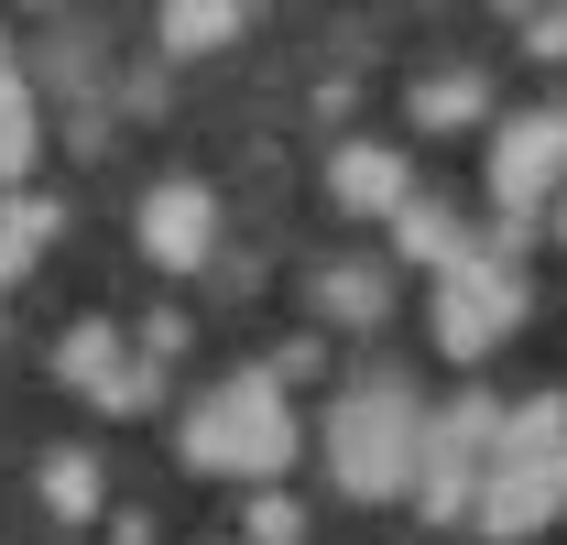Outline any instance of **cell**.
Returning a JSON list of instances; mask_svg holds the SVG:
<instances>
[{"label": "cell", "mask_w": 567, "mask_h": 545, "mask_svg": "<svg viewBox=\"0 0 567 545\" xmlns=\"http://www.w3.org/2000/svg\"><path fill=\"white\" fill-rule=\"evenodd\" d=\"M481 110H492L481 66H436V76H415V121H425V132H458V121H481Z\"/></svg>", "instance_id": "cell-11"}, {"label": "cell", "mask_w": 567, "mask_h": 545, "mask_svg": "<svg viewBox=\"0 0 567 545\" xmlns=\"http://www.w3.org/2000/svg\"><path fill=\"white\" fill-rule=\"evenodd\" d=\"M557 513H567V448H557V459H492L470 524H492L502 545H524V535H546Z\"/></svg>", "instance_id": "cell-5"}, {"label": "cell", "mask_w": 567, "mask_h": 545, "mask_svg": "<svg viewBox=\"0 0 567 545\" xmlns=\"http://www.w3.org/2000/svg\"><path fill=\"white\" fill-rule=\"evenodd\" d=\"M33 153H44V110H33V88L0 66V186L11 175H33Z\"/></svg>", "instance_id": "cell-13"}, {"label": "cell", "mask_w": 567, "mask_h": 545, "mask_svg": "<svg viewBox=\"0 0 567 545\" xmlns=\"http://www.w3.org/2000/svg\"><path fill=\"white\" fill-rule=\"evenodd\" d=\"M306 295H317V317H328V328H382V317H393V284H382L371 263H328Z\"/></svg>", "instance_id": "cell-9"}, {"label": "cell", "mask_w": 567, "mask_h": 545, "mask_svg": "<svg viewBox=\"0 0 567 545\" xmlns=\"http://www.w3.org/2000/svg\"><path fill=\"white\" fill-rule=\"evenodd\" d=\"M251 545H306V513H295L284 491H262V502H251Z\"/></svg>", "instance_id": "cell-17"}, {"label": "cell", "mask_w": 567, "mask_h": 545, "mask_svg": "<svg viewBox=\"0 0 567 545\" xmlns=\"http://www.w3.org/2000/svg\"><path fill=\"white\" fill-rule=\"evenodd\" d=\"M0 66H11V55H0Z\"/></svg>", "instance_id": "cell-21"}, {"label": "cell", "mask_w": 567, "mask_h": 545, "mask_svg": "<svg viewBox=\"0 0 567 545\" xmlns=\"http://www.w3.org/2000/svg\"><path fill=\"white\" fill-rule=\"evenodd\" d=\"M44 502H55L66 524H87V513H99V459H76V448H55V459H44Z\"/></svg>", "instance_id": "cell-16"}, {"label": "cell", "mask_w": 567, "mask_h": 545, "mask_svg": "<svg viewBox=\"0 0 567 545\" xmlns=\"http://www.w3.org/2000/svg\"><path fill=\"white\" fill-rule=\"evenodd\" d=\"M142 251H153L164 272H197L218 251V197L197 186V175H164V186L142 197Z\"/></svg>", "instance_id": "cell-6"}, {"label": "cell", "mask_w": 567, "mask_h": 545, "mask_svg": "<svg viewBox=\"0 0 567 545\" xmlns=\"http://www.w3.org/2000/svg\"><path fill=\"white\" fill-rule=\"evenodd\" d=\"M415 459H425L415 382H360L328 404V480L350 502H415Z\"/></svg>", "instance_id": "cell-1"}, {"label": "cell", "mask_w": 567, "mask_h": 545, "mask_svg": "<svg viewBox=\"0 0 567 545\" xmlns=\"http://www.w3.org/2000/svg\"><path fill=\"white\" fill-rule=\"evenodd\" d=\"M55 218H66L55 197H22V207H0V284L44 263V240H55Z\"/></svg>", "instance_id": "cell-15"}, {"label": "cell", "mask_w": 567, "mask_h": 545, "mask_svg": "<svg viewBox=\"0 0 567 545\" xmlns=\"http://www.w3.org/2000/svg\"><path fill=\"white\" fill-rule=\"evenodd\" d=\"M557 448H567V393H535V404L502 414V448H492V459H557Z\"/></svg>", "instance_id": "cell-14"}, {"label": "cell", "mask_w": 567, "mask_h": 545, "mask_svg": "<svg viewBox=\"0 0 567 545\" xmlns=\"http://www.w3.org/2000/svg\"><path fill=\"white\" fill-rule=\"evenodd\" d=\"M240 22H251V11H229V0H175V11H164L153 33H164V55H218V44H229Z\"/></svg>", "instance_id": "cell-12"}, {"label": "cell", "mask_w": 567, "mask_h": 545, "mask_svg": "<svg viewBox=\"0 0 567 545\" xmlns=\"http://www.w3.org/2000/svg\"><path fill=\"white\" fill-rule=\"evenodd\" d=\"M513 328H524V284L502 263L470 251L458 272H436V349H447V360H481V349H502Z\"/></svg>", "instance_id": "cell-4"}, {"label": "cell", "mask_w": 567, "mask_h": 545, "mask_svg": "<svg viewBox=\"0 0 567 545\" xmlns=\"http://www.w3.org/2000/svg\"><path fill=\"white\" fill-rule=\"evenodd\" d=\"M55 371H66L76 382V404H99V414H132V339H121V328H110V317H87V328H66V339H55Z\"/></svg>", "instance_id": "cell-7"}, {"label": "cell", "mask_w": 567, "mask_h": 545, "mask_svg": "<svg viewBox=\"0 0 567 545\" xmlns=\"http://www.w3.org/2000/svg\"><path fill=\"white\" fill-rule=\"evenodd\" d=\"M393 240H404V263H425V272H458V263H470L458 207H436V197H404V207H393Z\"/></svg>", "instance_id": "cell-10"}, {"label": "cell", "mask_w": 567, "mask_h": 545, "mask_svg": "<svg viewBox=\"0 0 567 545\" xmlns=\"http://www.w3.org/2000/svg\"><path fill=\"white\" fill-rule=\"evenodd\" d=\"M121 545H142V524H121Z\"/></svg>", "instance_id": "cell-19"}, {"label": "cell", "mask_w": 567, "mask_h": 545, "mask_svg": "<svg viewBox=\"0 0 567 545\" xmlns=\"http://www.w3.org/2000/svg\"><path fill=\"white\" fill-rule=\"evenodd\" d=\"M557 240H567V197H557Z\"/></svg>", "instance_id": "cell-20"}, {"label": "cell", "mask_w": 567, "mask_h": 545, "mask_svg": "<svg viewBox=\"0 0 567 545\" xmlns=\"http://www.w3.org/2000/svg\"><path fill=\"white\" fill-rule=\"evenodd\" d=\"M524 55H546V66H567V11H524Z\"/></svg>", "instance_id": "cell-18"}, {"label": "cell", "mask_w": 567, "mask_h": 545, "mask_svg": "<svg viewBox=\"0 0 567 545\" xmlns=\"http://www.w3.org/2000/svg\"><path fill=\"white\" fill-rule=\"evenodd\" d=\"M175 448L208 480H274L295 459V404H284L274 371H229L218 393H197V414L175 425Z\"/></svg>", "instance_id": "cell-2"}, {"label": "cell", "mask_w": 567, "mask_h": 545, "mask_svg": "<svg viewBox=\"0 0 567 545\" xmlns=\"http://www.w3.org/2000/svg\"><path fill=\"white\" fill-rule=\"evenodd\" d=\"M328 197L350 207V218H393V207L415 197V175H404V153H393V142H339Z\"/></svg>", "instance_id": "cell-8"}, {"label": "cell", "mask_w": 567, "mask_h": 545, "mask_svg": "<svg viewBox=\"0 0 567 545\" xmlns=\"http://www.w3.org/2000/svg\"><path fill=\"white\" fill-rule=\"evenodd\" d=\"M492 197H502V240H524L567 197V110H524L492 132Z\"/></svg>", "instance_id": "cell-3"}]
</instances>
